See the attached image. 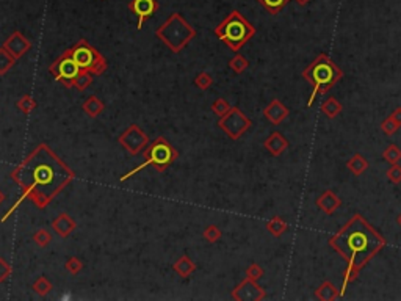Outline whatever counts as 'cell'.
Here are the masks:
<instances>
[{
  "instance_id": "cell-1",
  "label": "cell",
  "mask_w": 401,
  "mask_h": 301,
  "mask_svg": "<svg viewBox=\"0 0 401 301\" xmlns=\"http://www.w3.org/2000/svg\"><path fill=\"white\" fill-rule=\"evenodd\" d=\"M11 180L21 189V196L4 215L2 223L14 213L24 199H30L38 209H46L76 179L71 169L46 143L38 145L25 159L11 169Z\"/></svg>"
},
{
  "instance_id": "cell-2",
  "label": "cell",
  "mask_w": 401,
  "mask_h": 301,
  "mask_svg": "<svg viewBox=\"0 0 401 301\" xmlns=\"http://www.w3.org/2000/svg\"><path fill=\"white\" fill-rule=\"evenodd\" d=\"M329 247L334 248L348 265L362 270L385 247V238L362 215H354L329 238Z\"/></svg>"
},
{
  "instance_id": "cell-3",
  "label": "cell",
  "mask_w": 401,
  "mask_h": 301,
  "mask_svg": "<svg viewBox=\"0 0 401 301\" xmlns=\"http://www.w3.org/2000/svg\"><path fill=\"white\" fill-rule=\"evenodd\" d=\"M303 77L313 88L307 102V105L310 107L315 97L326 94L342 80L343 71L331 60V56H327L326 53H318L317 58L303 71Z\"/></svg>"
},
{
  "instance_id": "cell-4",
  "label": "cell",
  "mask_w": 401,
  "mask_h": 301,
  "mask_svg": "<svg viewBox=\"0 0 401 301\" xmlns=\"http://www.w3.org/2000/svg\"><path fill=\"white\" fill-rule=\"evenodd\" d=\"M213 33L232 52H238L255 35V27L240 11L234 10L215 27Z\"/></svg>"
},
{
  "instance_id": "cell-5",
  "label": "cell",
  "mask_w": 401,
  "mask_h": 301,
  "mask_svg": "<svg viewBox=\"0 0 401 301\" xmlns=\"http://www.w3.org/2000/svg\"><path fill=\"white\" fill-rule=\"evenodd\" d=\"M196 35L197 33L194 30V27H191L187 22V19L179 13H173L155 30V36L173 53L182 52L196 38Z\"/></svg>"
},
{
  "instance_id": "cell-6",
  "label": "cell",
  "mask_w": 401,
  "mask_h": 301,
  "mask_svg": "<svg viewBox=\"0 0 401 301\" xmlns=\"http://www.w3.org/2000/svg\"><path fill=\"white\" fill-rule=\"evenodd\" d=\"M141 154L145 157V162L138 165L137 168L130 169L128 173H125L121 177V182L130 179L132 176L140 173V171L145 169L146 166H152L157 173H163L166 168H169L179 159V151L171 145L165 137H157L152 143H149V146Z\"/></svg>"
},
{
  "instance_id": "cell-7",
  "label": "cell",
  "mask_w": 401,
  "mask_h": 301,
  "mask_svg": "<svg viewBox=\"0 0 401 301\" xmlns=\"http://www.w3.org/2000/svg\"><path fill=\"white\" fill-rule=\"evenodd\" d=\"M66 50L73 56L82 71L91 73L93 76H102L108 69L107 58L94 46H91L87 39L83 38L79 39L73 47H69Z\"/></svg>"
},
{
  "instance_id": "cell-8",
  "label": "cell",
  "mask_w": 401,
  "mask_h": 301,
  "mask_svg": "<svg viewBox=\"0 0 401 301\" xmlns=\"http://www.w3.org/2000/svg\"><path fill=\"white\" fill-rule=\"evenodd\" d=\"M218 127L229 138L237 141L252 127V121L238 107H232L218 119Z\"/></svg>"
},
{
  "instance_id": "cell-9",
  "label": "cell",
  "mask_w": 401,
  "mask_h": 301,
  "mask_svg": "<svg viewBox=\"0 0 401 301\" xmlns=\"http://www.w3.org/2000/svg\"><path fill=\"white\" fill-rule=\"evenodd\" d=\"M80 68L74 62L73 56L69 55L68 50H64L58 58H56L50 66H49V73L53 76L56 82H60L64 88L71 90L74 88V80L80 74Z\"/></svg>"
},
{
  "instance_id": "cell-10",
  "label": "cell",
  "mask_w": 401,
  "mask_h": 301,
  "mask_svg": "<svg viewBox=\"0 0 401 301\" xmlns=\"http://www.w3.org/2000/svg\"><path fill=\"white\" fill-rule=\"evenodd\" d=\"M118 143L125 149L127 154L138 155L149 146V137L138 124H130L125 131L118 137Z\"/></svg>"
},
{
  "instance_id": "cell-11",
  "label": "cell",
  "mask_w": 401,
  "mask_h": 301,
  "mask_svg": "<svg viewBox=\"0 0 401 301\" xmlns=\"http://www.w3.org/2000/svg\"><path fill=\"white\" fill-rule=\"evenodd\" d=\"M231 296L235 301H262L266 298V292L263 287L257 284V281L245 278L232 290Z\"/></svg>"
},
{
  "instance_id": "cell-12",
  "label": "cell",
  "mask_w": 401,
  "mask_h": 301,
  "mask_svg": "<svg viewBox=\"0 0 401 301\" xmlns=\"http://www.w3.org/2000/svg\"><path fill=\"white\" fill-rule=\"evenodd\" d=\"M160 5L157 0H132L128 4V10L132 11V14H135L138 22H137V28L141 30L143 25L148 19H151L154 14L159 11Z\"/></svg>"
},
{
  "instance_id": "cell-13",
  "label": "cell",
  "mask_w": 401,
  "mask_h": 301,
  "mask_svg": "<svg viewBox=\"0 0 401 301\" xmlns=\"http://www.w3.org/2000/svg\"><path fill=\"white\" fill-rule=\"evenodd\" d=\"M14 58L19 60L22 58V56L27 53V52H30V49L33 47L32 44V41L28 39L24 33L21 32H13L5 41H4V44H2Z\"/></svg>"
},
{
  "instance_id": "cell-14",
  "label": "cell",
  "mask_w": 401,
  "mask_h": 301,
  "mask_svg": "<svg viewBox=\"0 0 401 301\" xmlns=\"http://www.w3.org/2000/svg\"><path fill=\"white\" fill-rule=\"evenodd\" d=\"M289 114H290V110L285 107L279 99H273L263 108V116L275 126H279L281 123H284Z\"/></svg>"
},
{
  "instance_id": "cell-15",
  "label": "cell",
  "mask_w": 401,
  "mask_h": 301,
  "mask_svg": "<svg viewBox=\"0 0 401 301\" xmlns=\"http://www.w3.org/2000/svg\"><path fill=\"white\" fill-rule=\"evenodd\" d=\"M76 227H77L76 220L68 213H60L58 217L52 221V229L56 232V235H60L61 238H68L76 231Z\"/></svg>"
},
{
  "instance_id": "cell-16",
  "label": "cell",
  "mask_w": 401,
  "mask_h": 301,
  "mask_svg": "<svg viewBox=\"0 0 401 301\" xmlns=\"http://www.w3.org/2000/svg\"><path fill=\"white\" fill-rule=\"evenodd\" d=\"M263 148L273 157H279V155H282L285 151H287L289 140L285 138L281 132H273L263 141Z\"/></svg>"
},
{
  "instance_id": "cell-17",
  "label": "cell",
  "mask_w": 401,
  "mask_h": 301,
  "mask_svg": "<svg viewBox=\"0 0 401 301\" xmlns=\"http://www.w3.org/2000/svg\"><path fill=\"white\" fill-rule=\"evenodd\" d=\"M342 204V199L332 192V190H326L323 192L318 199H317V206L321 212H324L326 215H332Z\"/></svg>"
},
{
  "instance_id": "cell-18",
  "label": "cell",
  "mask_w": 401,
  "mask_h": 301,
  "mask_svg": "<svg viewBox=\"0 0 401 301\" xmlns=\"http://www.w3.org/2000/svg\"><path fill=\"white\" fill-rule=\"evenodd\" d=\"M173 270L176 271V275L180 276V278H190L196 271V264L190 259V256L183 254L173 264Z\"/></svg>"
},
{
  "instance_id": "cell-19",
  "label": "cell",
  "mask_w": 401,
  "mask_h": 301,
  "mask_svg": "<svg viewBox=\"0 0 401 301\" xmlns=\"http://www.w3.org/2000/svg\"><path fill=\"white\" fill-rule=\"evenodd\" d=\"M82 110L87 113L90 118H97L99 114L105 110V104H104V100L99 99L97 96H90L82 104Z\"/></svg>"
},
{
  "instance_id": "cell-20",
  "label": "cell",
  "mask_w": 401,
  "mask_h": 301,
  "mask_svg": "<svg viewBox=\"0 0 401 301\" xmlns=\"http://www.w3.org/2000/svg\"><path fill=\"white\" fill-rule=\"evenodd\" d=\"M315 296L321 301H332V299L340 298L342 293L331 281H324V282H321L320 287L315 290Z\"/></svg>"
},
{
  "instance_id": "cell-21",
  "label": "cell",
  "mask_w": 401,
  "mask_h": 301,
  "mask_svg": "<svg viewBox=\"0 0 401 301\" xmlns=\"http://www.w3.org/2000/svg\"><path fill=\"white\" fill-rule=\"evenodd\" d=\"M320 110H321V113L324 114L326 118L334 119V118H337L339 114L343 111V105L339 102L336 97H327L324 102H321Z\"/></svg>"
},
{
  "instance_id": "cell-22",
  "label": "cell",
  "mask_w": 401,
  "mask_h": 301,
  "mask_svg": "<svg viewBox=\"0 0 401 301\" xmlns=\"http://www.w3.org/2000/svg\"><path fill=\"white\" fill-rule=\"evenodd\" d=\"M368 160L365 159L364 155H361L359 152H356L351 159L348 160V163H347V168L351 171V173L354 174V176H361V174H364L365 171L368 169Z\"/></svg>"
},
{
  "instance_id": "cell-23",
  "label": "cell",
  "mask_w": 401,
  "mask_h": 301,
  "mask_svg": "<svg viewBox=\"0 0 401 301\" xmlns=\"http://www.w3.org/2000/svg\"><path fill=\"white\" fill-rule=\"evenodd\" d=\"M287 227H289L287 221H285L282 217H279V215H276V217H273L266 223V231L275 237H281L285 231H287Z\"/></svg>"
},
{
  "instance_id": "cell-24",
  "label": "cell",
  "mask_w": 401,
  "mask_h": 301,
  "mask_svg": "<svg viewBox=\"0 0 401 301\" xmlns=\"http://www.w3.org/2000/svg\"><path fill=\"white\" fill-rule=\"evenodd\" d=\"M359 273H361V268L357 267H353V265H348L345 270H343V275H342V287H340V293L343 295L347 290V287L350 284H353L357 278H359Z\"/></svg>"
},
{
  "instance_id": "cell-25",
  "label": "cell",
  "mask_w": 401,
  "mask_h": 301,
  "mask_svg": "<svg viewBox=\"0 0 401 301\" xmlns=\"http://www.w3.org/2000/svg\"><path fill=\"white\" fill-rule=\"evenodd\" d=\"M53 289V285L50 282L49 278L46 276H39L35 279V282L32 284V290L38 295V296H47Z\"/></svg>"
},
{
  "instance_id": "cell-26",
  "label": "cell",
  "mask_w": 401,
  "mask_h": 301,
  "mask_svg": "<svg viewBox=\"0 0 401 301\" xmlns=\"http://www.w3.org/2000/svg\"><path fill=\"white\" fill-rule=\"evenodd\" d=\"M16 58L4 47L0 46V76H5L7 73L13 69V66L16 65Z\"/></svg>"
},
{
  "instance_id": "cell-27",
  "label": "cell",
  "mask_w": 401,
  "mask_h": 301,
  "mask_svg": "<svg viewBox=\"0 0 401 301\" xmlns=\"http://www.w3.org/2000/svg\"><path fill=\"white\" fill-rule=\"evenodd\" d=\"M16 107L19 111H22L24 114H30L36 107H38V102H36V99L30 94H24L18 99V102H16Z\"/></svg>"
},
{
  "instance_id": "cell-28",
  "label": "cell",
  "mask_w": 401,
  "mask_h": 301,
  "mask_svg": "<svg viewBox=\"0 0 401 301\" xmlns=\"http://www.w3.org/2000/svg\"><path fill=\"white\" fill-rule=\"evenodd\" d=\"M249 62L241 53H235L231 60H229V68H231L235 74H243L248 69Z\"/></svg>"
},
{
  "instance_id": "cell-29",
  "label": "cell",
  "mask_w": 401,
  "mask_h": 301,
  "mask_svg": "<svg viewBox=\"0 0 401 301\" xmlns=\"http://www.w3.org/2000/svg\"><path fill=\"white\" fill-rule=\"evenodd\" d=\"M270 14H279L290 0H257Z\"/></svg>"
},
{
  "instance_id": "cell-30",
  "label": "cell",
  "mask_w": 401,
  "mask_h": 301,
  "mask_svg": "<svg viewBox=\"0 0 401 301\" xmlns=\"http://www.w3.org/2000/svg\"><path fill=\"white\" fill-rule=\"evenodd\" d=\"M52 240H53L52 234L44 227L38 229V231H35V234H33V242L36 243L39 248H47L52 243Z\"/></svg>"
},
{
  "instance_id": "cell-31",
  "label": "cell",
  "mask_w": 401,
  "mask_h": 301,
  "mask_svg": "<svg viewBox=\"0 0 401 301\" xmlns=\"http://www.w3.org/2000/svg\"><path fill=\"white\" fill-rule=\"evenodd\" d=\"M93 77L94 76L91 73H87V71H80V74L74 80V88L77 91H85L93 83Z\"/></svg>"
},
{
  "instance_id": "cell-32",
  "label": "cell",
  "mask_w": 401,
  "mask_h": 301,
  "mask_svg": "<svg viewBox=\"0 0 401 301\" xmlns=\"http://www.w3.org/2000/svg\"><path fill=\"white\" fill-rule=\"evenodd\" d=\"M382 159L387 162V163H390V165L398 163L401 160V149L396 145L387 146V148L384 149V152H382Z\"/></svg>"
},
{
  "instance_id": "cell-33",
  "label": "cell",
  "mask_w": 401,
  "mask_h": 301,
  "mask_svg": "<svg viewBox=\"0 0 401 301\" xmlns=\"http://www.w3.org/2000/svg\"><path fill=\"white\" fill-rule=\"evenodd\" d=\"M194 85L201 90V91H206L209 90L212 85H213V77L206 73V71H203V73H199L196 77H194Z\"/></svg>"
},
{
  "instance_id": "cell-34",
  "label": "cell",
  "mask_w": 401,
  "mask_h": 301,
  "mask_svg": "<svg viewBox=\"0 0 401 301\" xmlns=\"http://www.w3.org/2000/svg\"><path fill=\"white\" fill-rule=\"evenodd\" d=\"M223 232H221V229L217 226V224H210L204 229V232H203V237L204 240H207L209 243H217L220 238H221Z\"/></svg>"
},
{
  "instance_id": "cell-35",
  "label": "cell",
  "mask_w": 401,
  "mask_h": 301,
  "mask_svg": "<svg viewBox=\"0 0 401 301\" xmlns=\"http://www.w3.org/2000/svg\"><path fill=\"white\" fill-rule=\"evenodd\" d=\"M232 108V105L227 102L226 99H223V97H218L217 100H215V102L212 104V111L217 114L218 118H221V116H224V114Z\"/></svg>"
},
{
  "instance_id": "cell-36",
  "label": "cell",
  "mask_w": 401,
  "mask_h": 301,
  "mask_svg": "<svg viewBox=\"0 0 401 301\" xmlns=\"http://www.w3.org/2000/svg\"><path fill=\"white\" fill-rule=\"evenodd\" d=\"M64 268H66L68 273H71V275H74V276H76V275H79L80 271L83 270V262L79 259V257L73 256V257H69V259L66 261Z\"/></svg>"
},
{
  "instance_id": "cell-37",
  "label": "cell",
  "mask_w": 401,
  "mask_h": 301,
  "mask_svg": "<svg viewBox=\"0 0 401 301\" xmlns=\"http://www.w3.org/2000/svg\"><path fill=\"white\" fill-rule=\"evenodd\" d=\"M399 127H401V126H399L392 116L385 118V119L381 123V131H382L385 135H393V134H396V131H398Z\"/></svg>"
},
{
  "instance_id": "cell-38",
  "label": "cell",
  "mask_w": 401,
  "mask_h": 301,
  "mask_svg": "<svg viewBox=\"0 0 401 301\" xmlns=\"http://www.w3.org/2000/svg\"><path fill=\"white\" fill-rule=\"evenodd\" d=\"M11 275H13V265L7 259H4V257H0V284L5 282Z\"/></svg>"
},
{
  "instance_id": "cell-39",
  "label": "cell",
  "mask_w": 401,
  "mask_h": 301,
  "mask_svg": "<svg viewBox=\"0 0 401 301\" xmlns=\"http://www.w3.org/2000/svg\"><path fill=\"white\" fill-rule=\"evenodd\" d=\"M387 179L392 182V184H401V165L398 163H393L389 169L387 173H385Z\"/></svg>"
},
{
  "instance_id": "cell-40",
  "label": "cell",
  "mask_w": 401,
  "mask_h": 301,
  "mask_svg": "<svg viewBox=\"0 0 401 301\" xmlns=\"http://www.w3.org/2000/svg\"><path fill=\"white\" fill-rule=\"evenodd\" d=\"M262 276H263V268L259 264H251L246 268V278L254 279V281H259Z\"/></svg>"
},
{
  "instance_id": "cell-41",
  "label": "cell",
  "mask_w": 401,
  "mask_h": 301,
  "mask_svg": "<svg viewBox=\"0 0 401 301\" xmlns=\"http://www.w3.org/2000/svg\"><path fill=\"white\" fill-rule=\"evenodd\" d=\"M390 116H392V118H393V119H395V121H396V123L399 124V126H401V107L395 108V110L392 111V114H390Z\"/></svg>"
},
{
  "instance_id": "cell-42",
  "label": "cell",
  "mask_w": 401,
  "mask_h": 301,
  "mask_svg": "<svg viewBox=\"0 0 401 301\" xmlns=\"http://www.w3.org/2000/svg\"><path fill=\"white\" fill-rule=\"evenodd\" d=\"M310 2V0H296V4L298 5H301V7H304V5H307Z\"/></svg>"
},
{
  "instance_id": "cell-43",
  "label": "cell",
  "mask_w": 401,
  "mask_h": 301,
  "mask_svg": "<svg viewBox=\"0 0 401 301\" xmlns=\"http://www.w3.org/2000/svg\"><path fill=\"white\" fill-rule=\"evenodd\" d=\"M4 203H5V195H4L2 192H0V206H2Z\"/></svg>"
},
{
  "instance_id": "cell-44",
  "label": "cell",
  "mask_w": 401,
  "mask_h": 301,
  "mask_svg": "<svg viewBox=\"0 0 401 301\" xmlns=\"http://www.w3.org/2000/svg\"><path fill=\"white\" fill-rule=\"evenodd\" d=\"M396 223H398V224L401 226V213L398 215V218H396Z\"/></svg>"
}]
</instances>
